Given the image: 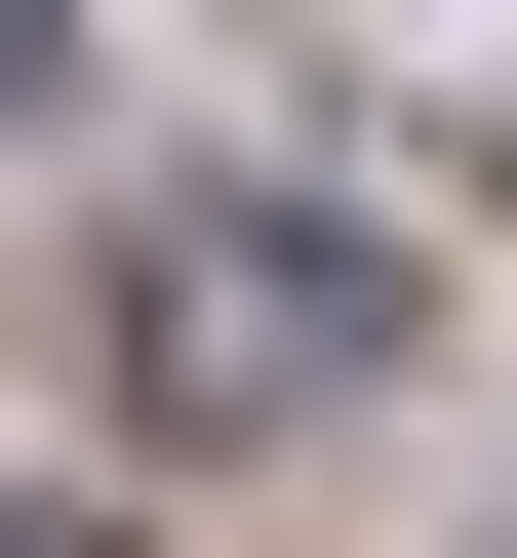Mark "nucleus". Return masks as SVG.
Here are the masks:
<instances>
[{
    "mask_svg": "<svg viewBox=\"0 0 517 558\" xmlns=\"http://www.w3.org/2000/svg\"><path fill=\"white\" fill-rule=\"evenodd\" d=\"M120 399H160V439H358V399H398V240L160 199V240H120Z\"/></svg>",
    "mask_w": 517,
    "mask_h": 558,
    "instance_id": "obj_1",
    "label": "nucleus"
},
{
    "mask_svg": "<svg viewBox=\"0 0 517 558\" xmlns=\"http://www.w3.org/2000/svg\"><path fill=\"white\" fill-rule=\"evenodd\" d=\"M0 558H120V519H0Z\"/></svg>",
    "mask_w": 517,
    "mask_h": 558,
    "instance_id": "obj_2",
    "label": "nucleus"
},
{
    "mask_svg": "<svg viewBox=\"0 0 517 558\" xmlns=\"http://www.w3.org/2000/svg\"><path fill=\"white\" fill-rule=\"evenodd\" d=\"M0 120H40V40H0Z\"/></svg>",
    "mask_w": 517,
    "mask_h": 558,
    "instance_id": "obj_3",
    "label": "nucleus"
}]
</instances>
